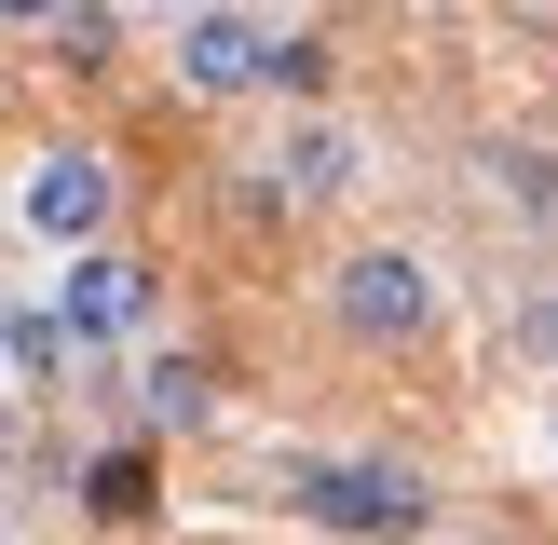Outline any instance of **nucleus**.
<instances>
[{"instance_id":"obj_9","label":"nucleus","mask_w":558,"mask_h":545,"mask_svg":"<svg viewBox=\"0 0 558 545\" xmlns=\"http://www.w3.org/2000/svg\"><path fill=\"white\" fill-rule=\"evenodd\" d=\"M0 14H69V0H0Z\"/></svg>"},{"instance_id":"obj_5","label":"nucleus","mask_w":558,"mask_h":545,"mask_svg":"<svg viewBox=\"0 0 558 545\" xmlns=\"http://www.w3.org/2000/svg\"><path fill=\"white\" fill-rule=\"evenodd\" d=\"M27 232L41 245H96L109 232V164L96 150H41L27 164Z\"/></svg>"},{"instance_id":"obj_1","label":"nucleus","mask_w":558,"mask_h":545,"mask_svg":"<svg viewBox=\"0 0 558 545\" xmlns=\"http://www.w3.org/2000/svg\"><path fill=\"white\" fill-rule=\"evenodd\" d=\"M287 505L314 518V532H368V545L423 532V477H409V463H300Z\"/></svg>"},{"instance_id":"obj_8","label":"nucleus","mask_w":558,"mask_h":545,"mask_svg":"<svg viewBox=\"0 0 558 545\" xmlns=\"http://www.w3.org/2000/svg\"><path fill=\"white\" fill-rule=\"evenodd\" d=\"M150 409H163V423H205V368H178V354H163V368H150Z\"/></svg>"},{"instance_id":"obj_2","label":"nucleus","mask_w":558,"mask_h":545,"mask_svg":"<svg viewBox=\"0 0 558 545\" xmlns=\"http://www.w3.org/2000/svg\"><path fill=\"white\" fill-rule=\"evenodd\" d=\"M314 55L300 41H272V27H245V14H191L178 27V82L191 96H245V82H300Z\"/></svg>"},{"instance_id":"obj_3","label":"nucleus","mask_w":558,"mask_h":545,"mask_svg":"<svg viewBox=\"0 0 558 545\" xmlns=\"http://www.w3.org/2000/svg\"><path fill=\"white\" fill-rule=\"evenodd\" d=\"M341 327H354V341H423V327H436V272L409 259V245L341 259Z\"/></svg>"},{"instance_id":"obj_7","label":"nucleus","mask_w":558,"mask_h":545,"mask_svg":"<svg viewBox=\"0 0 558 545\" xmlns=\"http://www.w3.org/2000/svg\"><path fill=\"white\" fill-rule=\"evenodd\" d=\"M0 354H14V368H54V354H69V327H54V314H0Z\"/></svg>"},{"instance_id":"obj_6","label":"nucleus","mask_w":558,"mask_h":545,"mask_svg":"<svg viewBox=\"0 0 558 545\" xmlns=\"http://www.w3.org/2000/svg\"><path fill=\"white\" fill-rule=\"evenodd\" d=\"M272 178H287L300 205H314V191H341V178H354V150H341V136H327V123H300L287 150H272Z\"/></svg>"},{"instance_id":"obj_11","label":"nucleus","mask_w":558,"mask_h":545,"mask_svg":"<svg viewBox=\"0 0 558 545\" xmlns=\"http://www.w3.org/2000/svg\"><path fill=\"white\" fill-rule=\"evenodd\" d=\"M163 14H178V0H163Z\"/></svg>"},{"instance_id":"obj_10","label":"nucleus","mask_w":558,"mask_h":545,"mask_svg":"<svg viewBox=\"0 0 558 545\" xmlns=\"http://www.w3.org/2000/svg\"><path fill=\"white\" fill-rule=\"evenodd\" d=\"M0 518H14V491H0Z\"/></svg>"},{"instance_id":"obj_4","label":"nucleus","mask_w":558,"mask_h":545,"mask_svg":"<svg viewBox=\"0 0 558 545\" xmlns=\"http://www.w3.org/2000/svg\"><path fill=\"white\" fill-rule=\"evenodd\" d=\"M136 314H150V272L109 259V245H69V272H54V327H69V341H123Z\"/></svg>"}]
</instances>
